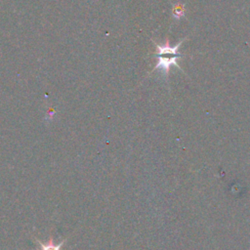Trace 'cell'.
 Instances as JSON below:
<instances>
[{
	"instance_id": "obj_1",
	"label": "cell",
	"mask_w": 250,
	"mask_h": 250,
	"mask_svg": "<svg viewBox=\"0 0 250 250\" xmlns=\"http://www.w3.org/2000/svg\"><path fill=\"white\" fill-rule=\"evenodd\" d=\"M187 39V37L183 38L176 46L172 47L169 45L168 41L164 45H158L155 43V46L157 48V53L154 55L157 57L158 62L154 67L155 69H161V71L165 74V76L168 75L171 65H175L180 70L181 67L177 62V60L182 57V54L179 52V48L181 47L182 43Z\"/></svg>"
},
{
	"instance_id": "obj_2",
	"label": "cell",
	"mask_w": 250,
	"mask_h": 250,
	"mask_svg": "<svg viewBox=\"0 0 250 250\" xmlns=\"http://www.w3.org/2000/svg\"><path fill=\"white\" fill-rule=\"evenodd\" d=\"M38 242H39L40 250H61V248H62V246L63 244V241L60 242L59 244H54L52 238L49 241V243H47V244H44L41 241H38Z\"/></svg>"
},
{
	"instance_id": "obj_3",
	"label": "cell",
	"mask_w": 250,
	"mask_h": 250,
	"mask_svg": "<svg viewBox=\"0 0 250 250\" xmlns=\"http://www.w3.org/2000/svg\"><path fill=\"white\" fill-rule=\"evenodd\" d=\"M172 14H173L174 18L181 19L185 15V6L183 4H180V3L174 5V7L172 9Z\"/></svg>"
}]
</instances>
